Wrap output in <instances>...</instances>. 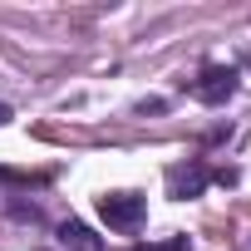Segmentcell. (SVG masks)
<instances>
[{"label":"cell","mask_w":251,"mask_h":251,"mask_svg":"<svg viewBox=\"0 0 251 251\" xmlns=\"http://www.w3.org/2000/svg\"><path fill=\"white\" fill-rule=\"evenodd\" d=\"M59 246H69V251H103V241L84 222H59Z\"/></svg>","instance_id":"cell-4"},{"label":"cell","mask_w":251,"mask_h":251,"mask_svg":"<svg viewBox=\"0 0 251 251\" xmlns=\"http://www.w3.org/2000/svg\"><path fill=\"white\" fill-rule=\"evenodd\" d=\"M143 212H148V202L133 197V192H108V197H99V217H103L113 231H138V226H143Z\"/></svg>","instance_id":"cell-1"},{"label":"cell","mask_w":251,"mask_h":251,"mask_svg":"<svg viewBox=\"0 0 251 251\" xmlns=\"http://www.w3.org/2000/svg\"><path fill=\"white\" fill-rule=\"evenodd\" d=\"M5 123H10V108H5V103H0V128H5Z\"/></svg>","instance_id":"cell-6"},{"label":"cell","mask_w":251,"mask_h":251,"mask_svg":"<svg viewBox=\"0 0 251 251\" xmlns=\"http://www.w3.org/2000/svg\"><path fill=\"white\" fill-rule=\"evenodd\" d=\"M143 251H187V236H168V241H148Z\"/></svg>","instance_id":"cell-5"},{"label":"cell","mask_w":251,"mask_h":251,"mask_svg":"<svg viewBox=\"0 0 251 251\" xmlns=\"http://www.w3.org/2000/svg\"><path fill=\"white\" fill-rule=\"evenodd\" d=\"M168 187H173V197H197L207 187V168H173Z\"/></svg>","instance_id":"cell-3"},{"label":"cell","mask_w":251,"mask_h":251,"mask_svg":"<svg viewBox=\"0 0 251 251\" xmlns=\"http://www.w3.org/2000/svg\"><path fill=\"white\" fill-rule=\"evenodd\" d=\"M192 94L202 99V103H226L231 94H236V69L231 64H207L202 74H197V84H192Z\"/></svg>","instance_id":"cell-2"}]
</instances>
